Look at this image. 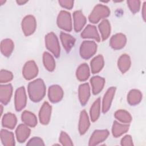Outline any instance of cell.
Returning a JSON list of instances; mask_svg holds the SVG:
<instances>
[{
	"label": "cell",
	"instance_id": "obj_1",
	"mask_svg": "<svg viewBox=\"0 0 146 146\" xmlns=\"http://www.w3.org/2000/svg\"><path fill=\"white\" fill-rule=\"evenodd\" d=\"M27 90L31 100L34 102H39L44 97L46 88L42 79H36L29 83Z\"/></svg>",
	"mask_w": 146,
	"mask_h": 146
},
{
	"label": "cell",
	"instance_id": "obj_2",
	"mask_svg": "<svg viewBox=\"0 0 146 146\" xmlns=\"http://www.w3.org/2000/svg\"><path fill=\"white\" fill-rule=\"evenodd\" d=\"M110 14V9L106 5L98 4L90 13L88 19L92 23H97L101 19L108 17Z\"/></svg>",
	"mask_w": 146,
	"mask_h": 146
},
{
	"label": "cell",
	"instance_id": "obj_3",
	"mask_svg": "<svg viewBox=\"0 0 146 146\" xmlns=\"http://www.w3.org/2000/svg\"><path fill=\"white\" fill-rule=\"evenodd\" d=\"M45 45L47 50L51 51L56 58L60 56L59 43L56 35L53 32H50L45 36Z\"/></svg>",
	"mask_w": 146,
	"mask_h": 146
},
{
	"label": "cell",
	"instance_id": "obj_4",
	"mask_svg": "<svg viewBox=\"0 0 146 146\" xmlns=\"http://www.w3.org/2000/svg\"><path fill=\"white\" fill-rule=\"evenodd\" d=\"M57 25L64 31H72V23L70 13L65 10L60 11L57 17Z\"/></svg>",
	"mask_w": 146,
	"mask_h": 146
},
{
	"label": "cell",
	"instance_id": "obj_5",
	"mask_svg": "<svg viewBox=\"0 0 146 146\" xmlns=\"http://www.w3.org/2000/svg\"><path fill=\"white\" fill-rule=\"evenodd\" d=\"M97 47V44L94 41H83L80 47V56L85 59H90L96 52Z\"/></svg>",
	"mask_w": 146,
	"mask_h": 146
},
{
	"label": "cell",
	"instance_id": "obj_6",
	"mask_svg": "<svg viewBox=\"0 0 146 146\" xmlns=\"http://www.w3.org/2000/svg\"><path fill=\"white\" fill-rule=\"evenodd\" d=\"M21 25L25 35H31L34 33L36 27V19L33 15H26L22 19Z\"/></svg>",
	"mask_w": 146,
	"mask_h": 146
},
{
	"label": "cell",
	"instance_id": "obj_7",
	"mask_svg": "<svg viewBox=\"0 0 146 146\" xmlns=\"http://www.w3.org/2000/svg\"><path fill=\"white\" fill-rule=\"evenodd\" d=\"M27 103V96L24 87H21L17 89L14 96L15 108L17 111H20L23 109Z\"/></svg>",
	"mask_w": 146,
	"mask_h": 146
},
{
	"label": "cell",
	"instance_id": "obj_8",
	"mask_svg": "<svg viewBox=\"0 0 146 146\" xmlns=\"http://www.w3.org/2000/svg\"><path fill=\"white\" fill-rule=\"evenodd\" d=\"M38 74V68L34 60H29L24 65L22 70V75L27 80L35 78Z\"/></svg>",
	"mask_w": 146,
	"mask_h": 146
},
{
	"label": "cell",
	"instance_id": "obj_9",
	"mask_svg": "<svg viewBox=\"0 0 146 146\" xmlns=\"http://www.w3.org/2000/svg\"><path fill=\"white\" fill-rule=\"evenodd\" d=\"M109 131L107 129H98L94 131L89 140V145H98L104 141L109 135Z\"/></svg>",
	"mask_w": 146,
	"mask_h": 146
},
{
	"label": "cell",
	"instance_id": "obj_10",
	"mask_svg": "<svg viewBox=\"0 0 146 146\" xmlns=\"http://www.w3.org/2000/svg\"><path fill=\"white\" fill-rule=\"evenodd\" d=\"M51 106L47 102H44L39 112V119L41 124L47 125L49 123L51 118Z\"/></svg>",
	"mask_w": 146,
	"mask_h": 146
},
{
	"label": "cell",
	"instance_id": "obj_11",
	"mask_svg": "<svg viewBox=\"0 0 146 146\" xmlns=\"http://www.w3.org/2000/svg\"><path fill=\"white\" fill-rule=\"evenodd\" d=\"M116 87H111L109 88L105 93L102 101V112L104 113L107 112L111 106L112 100L116 92Z\"/></svg>",
	"mask_w": 146,
	"mask_h": 146
},
{
	"label": "cell",
	"instance_id": "obj_12",
	"mask_svg": "<svg viewBox=\"0 0 146 146\" xmlns=\"http://www.w3.org/2000/svg\"><path fill=\"white\" fill-rule=\"evenodd\" d=\"M48 97L52 103H57L60 101L63 98V91L60 86L58 85H52L48 88Z\"/></svg>",
	"mask_w": 146,
	"mask_h": 146
},
{
	"label": "cell",
	"instance_id": "obj_13",
	"mask_svg": "<svg viewBox=\"0 0 146 146\" xmlns=\"http://www.w3.org/2000/svg\"><path fill=\"white\" fill-rule=\"evenodd\" d=\"M127 42L125 35L121 33H117L113 35L110 39V46L114 50H120L123 48Z\"/></svg>",
	"mask_w": 146,
	"mask_h": 146
},
{
	"label": "cell",
	"instance_id": "obj_14",
	"mask_svg": "<svg viewBox=\"0 0 146 146\" xmlns=\"http://www.w3.org/2000/svg\"><path fill=\"white\" fill-rule=\"evenodd\" d=\"M74 29L75 32L78 33L82 30L86 23V18L83 13L80 10H77L73 13Z\"/></svg>",
	"mask_w": 146,
	"mask_h": 146
},
{
	"label": "cell",
	"instance_id": "obj_15",
	"mask_svg": "<svg viewBox=\"0 0 146 146\" xmlns=\"http://www.w3.org/2000/svg\"><path fill=\"white\" fill-rule=\"evenodd\" d=\"M13 94V87L11 84L1 85L0 101L4 105H6L10 100Z\"/></svg>",
	"mask_w": 146,
	"mask_h": 146
},
{
	"label": "cell",
	"instance_id": "obj_16",
	"mask_svg": "<svg viewBox=\"0 0 146 146\" xmlns=\"http://www.w3.org/2000/svg\"><path fill=\"white\" fill-rule=\"evenodd\" d=\"M90 87L87 83L80 84L78 88V96L82 106H84L90 97Z\"/></svg>",
	"mask_w": 146,
	"mask_h": 146
},
{
	"label": "cell",
	"instance_id": "obj_17",
	"mask_svg": "<svg viewBox=\"0 0 146 146\" xmlns=\"http://www.w3.org/2000/svg\"><path fill=\"white\" fill-rule=\"evenodd\" d=\"M31 129L25 124H19L15 130L17 139L19 143H24L30 135Z\"/></svg>",
	"mask_w": 146,
	"mask_h": 146
},
{
	"label": "cell",
	"instance_id": "obj_18",
	"mask_svg": "<svg viewBox=\"0 0 146 146\" xmlns=\"http://www.w3.org/2000/svg\"><path fill=\"white\" fill-rule=\"evenodd\" d=\"M90 125V122L87 112L85 110L81 111L79 120L78 129L81 135H84L88 129Z\"/></svg>",
	"mask_w": 146,
	"mask_h": 146
},
{
	"label": "cell",
	"instance_id": "obj_19",
	"mask_svg": "<svg viewBox=\"0 0 146 146\" xmlns=\"http://www.w3.org/2000/svg\"><path fill=\"white\" fill-rule=\"evenodd\" d=\"M83 38H92L97 42L100 41V36L95 26L88 25L81 33Z\"/></svg>",
	"mask_w": 146,
	"mask_h": 146
},
{
	"label": "cell",
	"instance_id": "obj_20",
	"mask_svg": "<svg viewBox=\"0 0 146 146\" xmlns=\"http://www.w3.org/2000/svg\"><path fill=\"white\" fill-rule=\"evenodd\" d=\"M60 38L66 51L69 52L75 43V38L67 33L61 32L60 34Z\"/></svg>",
	"mask_w": 146,
	"mask_h": 146
},
{
	"label": "cell",
	"instance_id": "obj_21",
	"mask_svg": "<svg viewBox=\"0 0 146 146\" xmlns=\"http://www.w3.org/2000/svg\"><path fill=\"white\" fill-rule=\"evenodd\" d=\"M90 83L93 94L97 95L103 90L105 84V79L99 76H95L91 78Z\"/></svg>",
	"mask_w": 146,
	"mask_h": 146
},
{
	"label": "cell",
	"instance_id": "obj_22",
	"mask_svg": "<svg viewBox=\"0 0 146 146\" xmlns=\"http://www.w3.org/2000/svg\"><path fill=\"white\" fill-rule=\"evenodd\" d=\"M1 140L2 144L5 146H13L15 144L14 133L6 129L1 130Z\"/></svg>",
	"mask_w": 146,
	"mask_h": 146
},
{
	"label": "cell",
	"instance_id": "obj_23",
	"mask_svg": "<svg viewBox=\"0 0 146 146\" xmlns=\"http://www.w3.org/2000/svg\"><path fill=\"white\" fill-rule=\"evenodd\" d=\"M129 128L128 124H121L117 121H114L112 128V133L115 137H118L126 133Z\"/></svg>",
	"mask_w": 146,
	"mask_h": 146
},
{
	"label": "cell",
	"instance_id": "obj_24",
	"mask_svg": "<svg viewBox=\"0 0 146 146\" xmlns=\"http://www.w3.org/2000/svg\"><path fill=\"white\" fill-rule=\"evenodd\" d=\"M104 64L103 56L101 55H98L94 57L90 62L91 70L92 74L99 72L103 68Z\"/></svg>",
	"mask_w": 146,
	"mask_h": 146
},
{
	"label": "cell",
	"instance_id": "obj_25",
	"mask_svg": "<svg viewBox=\"0 0 146 146\" xmlns=\"http://www.w3.org/2000/svg\"><path fill=\"white\" fill-rule=\"evenodd\" d=\"M17 122L16 116L10 112L5 113L2 119V125L3 127H6L9 129H13Z\"/></svg>",
	"mask_w": 146,
	"mask_h": 146
},
{
	"label": "cell",
	"instance_id": "obj_26",
	"mask_svg": "<svg viewBox=\"0 0 146 146\" xmlns=\"http://www.w3.org/2000/svg\"><path fill=\"white\" fill-rule=\"evenodd\" d=\"M22 121L24 124L30 127H34L37 124V118L32 112L28 111H24L21 115Z\"/></svg>",
	"mask_w": 146,
	"mask_h": 146
},
{
	"label": "cell",
	"instance_id": "obj_27",
	"mask_svg": "<svg viewBox=\"0 0 146 146\" xmlns=\"http://www.w3.org/2000/svg\"><path fill=\"white\" fill-rule=\"evenodd\" d=\"M131 64V58L127 54H123L119 57L117 61V66L123 74H124L129 69Z\"/></svg>",
	"mask_w": 146,
	"mask_h": 146
},
{
	"label": "cell",
	"instance_id": "obj_28",
	"mask_svg": "<svg viewBox=\"0 0 146 146\" xmlns=\"http://www.w3.org/2000/svg\"><path fill=\"white\" fill-rule=\"evenodd\" d=\"M90 71L88 66L86 63L81 64L76 70V76L80 81H86L90 76Z\"/></svg>",
	"mask_w": 146,
	"mask_h": 146
},
{
	"label": "cell",
	"instance_id": "obj_29",
	"mask_svg": "<svg viewBox=\"0 0 146 146\" xmlns=\"http://www.w3.org/2000/svg\"><path fill=\"white\" fill-rule=\"evenodd\" d=\"M142 99L141 92L136 89L131 90L127 95V102L131 106L138 104Z\"/></svg>",
	"mask_w": 146,
	"mask_h": 146
},
{
	"label": "cell",
	"instance_id": "obj_30",
	"mask_svg": "<svg viewBox=\"0 0 146 146\" xmlns=\"http://www.w3.org/2000/svg\"><path fill=\"white\" fill-rule=\"evenodd\" d=\"M14 47V42L10 39H5L1 42V51L2 54L8 57L11 54Z\"/></svg>",
	"mask_w": 146,
	"mask_h": 146
},
{
	"label": "cell",
	"instance_id": "obj_31",
	"mask_svg": "<svg viewBox=\"0 0 146 146\" xmlns=\"http://www.w3.org/2000/svg\"><path fill=\"white\" fill-rule=\"evenodd\" d=\"M98 27L101 34L102 40H106L111 34V25L110 22L107 19H104L99 23Z\"/></svg>",
	"mask_w": 146,
	"mask_h": 146
},
{
	"label": "cell",
	"instance_id": "obj_32",
	"mask_svg": "<svg viewBox=\"0 0 146 146\" xmlns=\"http://www.w3.org/2000/svg\"><path fill=\"white\" fill-rule=\"evenodd\" d=\"M100 98H98L92 104L90 108V114L92 121H96L100 114Z\"/></svg>",
	"mask_w": 146,
	"mask_h": 146
},
{
	"label": "cell",
	"instance_id": "obj_33",
	"mask_svg": "<svg viewBox=\"0 0 146 146\" xmlns=\"http://www.w3.org/2000/svg\"><path fill=\"white\" fill-rule=\"evenodd\" d=\"M43 62L44 67L49 71H53L55 68V61L54 57L48 52L43 54Z\"/></svg>",
	"mask_w": 146,
	"mask_h": 146
},
{
	"label": "cell",
	"instance_id": "obj_34",
	"mask_svg": "<svg viewBox=\"0 0 146 146\" xmlns=\"http://www.w3.org/2000/svg\"><path fill=\"white\" fill-rule=\"evenodd\" d=\"M114 116L117 120L123 123L128 124L132 121V116L130 113L124 110H119L116 111Z\"/></svg>",
	"mask_w": 146,
	"mask_h": 146
},
{
	"label": "cell",
	"instance_id": "obj_35",
	"mask_svg": "<svg viewBox=\"0 0 146 146\" xmlns=\"http://www.w3.org/2000/svg\"><path fill=\"white\" fill-rule=\"evenodd\" d=\"M13 78V75L11 72L6 70H1L0 71V83H5L11 81Z\"/></svg>",
	"mask_w": 146,
	"mask_h": 146
},
{
	"label": "cell",
	"instance_id": "obj_36",
	"mask_svg": "<svg viewBox=\"0 0 146 146\" xmlns=\"http://www.w3.org/2000/svg\"><path fill=\"white\" fill-rule=\"evenodd\" d=\"M127 5L131 11V12L133 14L137 13L140 9L141 2L138 0H130L127 1Z\"/></svg>",
	"mask_w": 146,
	"mask_h": 146
},
{
	"label": "cell",
	"instance_id": "obj_37",
	"mask_svg": "<svg viewBox=\"0 0 146 146\" xmlns=\"http://www.w3.org/2000/svg\"><path fill=\"white\" fill-rule=\"evenodd\" d=\"M59 141L63 145H73L71 139L67 133L62 131L59 137Z\"/></svg>",
	"mask_w": 146,
	"mask_h": 146
},
{
	"label": "cell",
	"instance_id": "obj_38",
	"mask_svg": "<svg viewBox=\"0 0 146 146\" xmlns=\"http://www.w3.org/2000/svg\"><path fill=\"white\" fill-rule=\"evenodd\" d=\"M27 145H44L43 140L39 137L31 138L27 143Z\"/></svg>",
	"mask_w": 146,
	"mask_h": 146
},
{
	"label": "cell",
	"instance_id": "obj_39",
	"mask_svg": "<svg viewBox=\"0 0 146 146\" xmlns=\"http://www.w3.org/2000/svg\"><path fill=\"white\" fill-rule=\"evenodd\" d=\"M58 2L63 8L71 10L74 6V1L72 0H60Z\"/></svg>",
	"mask_w": 146,
	"mask_h": 146
},
{
	"label": "cell",
	"instance_id": "obj_40",
	"mask_svg": "<svg viewBox=\"0 0 146 146\" xmlns=\"http://www.w3.org/2000/svg\"><path fill=\"white\" fill-rule=\"evenodd\" d=\"M121 145H133V142H132V137L129 135H125L124 136L121 140Z\"/></svg>",
	"mask_w": 146,
	"mask_h": 146
},
{
	"label": "cell",
	"instance_id": "obj_41",
	"mask_svg": "<svg viewBox=\"0 0 146 146\" xmlns=\"http://www.w3.org/2000/svg\"><path fill=\"white\" fill-rule=\"evenodd\" d=\"M142 17L144 21H145L146 19V2H144L143 3V6L142 7Z\"/></svg>",
	"mask_w": 146,
	"mask_h": 146
},
{
	"label": "cell",
	"instance_id": "obj_42",
	"mask_svg": "<svg viewBox=\"0 0 146 146\" xmlns=\"http://www.w3.org/2000/svg\"><path fill=\"white\" fill-rule=\"evenodd\" d=\"M28 2V1H22V0H18V1H16V2L17 3V4H18L19 5H25L26 3H27Z\"/></svg>",
	"mask_w": 146,
	"mask_h": 146
},
{
	"label": "cell",
	"instance_id": "obj_43",
	"mask_svg": "<svg viewBox=\"0 0 146 146\" xmlns=\"http://www.w3.org/2000/svg\"><path fill=\"white\" fill-rule=\"evenodd\" d=\"M6 1H2V0H0V3H1V5H2L3 4V3H5Z\"/></svg>",
	"mask_w": 146,
	"mask_h": 146
},
{
	"label": "cell",
	"instance_id": "obj_44",
	"mask_svg": "<svg viewBox=\"0 0 146 146\" xmlns=\"http://www.w3.org/2000/svg\"><path fill=\"white\" fill-rule=\"evenodd\" d=\"M1 115H2V111H3V107H2V104L1 105Z\"/></svg>",
	"mask_w": 146,
	"mask_h": 146
}]
</instances>
